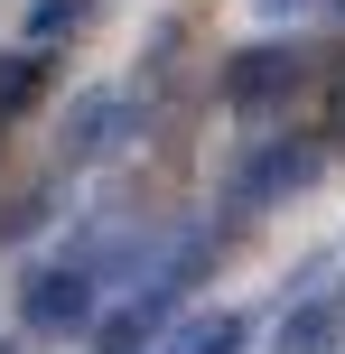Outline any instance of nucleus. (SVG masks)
I'll return each mask as SVG.
<instances>
[{
    "label": "nucleus",
    "mask_w": 345,
    "mask_h": 354,
    "mask_svg": "<svg viewBox=\"0 0 345 354\" xmlns=\"http://www.w3.org/2000/svg\"><path fill=\"white\" fill-rule=\"evenodd\" d=\"M205 261H215V233H178V243H168V261L149 270V280L131 289L112 317H93V354H149V345H159V326L196 299Z\"/></svg>",
    "instance_id": "1"
},
{
    "label": "nucleus",
    "mask_w": 345,
    "mask_h": 354,
    "mask_svg": "<svg viewBox=\"0 0 345 354\" xmlns=\"http://www.w3.org/2000/svg\"><path fill=\"white\" fill-rule=\"evenodd\" d=\"M299 84H308V47H299V37H261V47L224 56V112H243V122L280 112Z\"/></svg>",
    "instance_id": "2"
},
{
    "label": "nucleus",
    "mask_w": 345,
    "mask_h": 354,
    "mask_svg": "<svg viewBox=\"0 0 345 354\" xmlns=\"http://www.w3.org/2000/svg\"><path fill=\"white\" fill-rule=\"evenodd\" d=\"M131 131H140V93H131V84H93V93H75L66 122H56V168H93V159H112Z\"/></svg>",
    "instance_id": "3"
},
{
    "label": "nucleus",
    "mask_w": 345,
    "mask_h": 354,
    "mask_svg": "<svg viewBox=\"0 0 345 354\" xmlns=\"http://www.w3.org/2000/svg\"><path fill=\"white\" fill-rule=\"evenodd\" d=\"M93 308H103V280H93L84 261H37L28 280H19V326L28 336H66V326H93Z\"/></svg>",
    "instance_id": "4"
},
{
    "label": "nucleus",
    "mask_w": 345,
    "mask_h": 354,
    "mask_svg": "<svg viewBox=\"0 0 345 354\" xmlns=\"http://www.w3.org/2000/svg\"><path fill=\"white\" fill-rule=\"evenodd\" d=\"M317 168H327V140H271L252 168L234 177V205H243V214H261V205H280V196H299Z\"/></svg>",
    "instance_id": "5"
},
{
    "label": "nucleus",
    "mask_w": 345,
    "mask_h": 354,
    "mask_svg": "<svg viewBox=\"0 0 345 354\" xmlns=\"http://www.w3.org/2000/svg\"><path fill=\"white\" fill-rule=\"evenodd\" d=\"M252 345V317L243 308H205L187 326H159V354H243Z\"/></svg>",
    "instance_id": "6"
},
{
    "label": "nucleus",
    "mask_w": 345,
    "mask_h": 354,
    "mask_svg": "<svg viewBox=\"0 0 345 354\" xmlns=\"http://www.w3.org/2000/svg\"><path fill=\"white\" fill-rule=\"evenodd\" d=\"M93 0H28V47H47V37H75L84 28Z\"/></svg>",
    "instance_id": "7"
},
{
    "label": "nucleus",
    "mask_w": 345,
    "mask_h": 354,
    "mask_svg": "<svg viewBox=\"0 0 345 354\" xmlns=\"http://www.w3.org/2000/svg\"><path fill=\"white\" fill-rule=\"evenodd\" d=\"M37 93V56H0V112H19Z\"/></svg>",
    "instance_id": "8"
},
{
    "label": "nucleus",
    "mask_w": 345,
    "mask_h": 354,
    "mask_svg": "<svg viewBox=\"0 0 345 354\" xmlns=\"http://www.w3.org/2000/svg\"><path fill=\"white\" fill-rule=\"evenodd\" d=\"M252 10H261V19H290V28H299V19H345V0H252Z\"/></svg>",
    "instance_id": "9"
},
{
    "label": "nucleus",
    "mask_w": 345,
    "mask_h": 354,
    "mask_svg": "<svg viewBox=\"0 0 345 354\" xmlns=\"http://www.w3.org/2000/svg\"><path fill=\"white\" fill-rule=\"evenodd\" d=\"M0 354H10V345H0Z\"/></svg>",
    "instance_id": "10"
},
{
    "label": "nucleus",
    "mask_w": 345,
    "mask_h": 354,
    "mask_svg": "<svg viewBox=\"0 0 345 354\" xmlns=\"http://www.w3.org/2000/svg\"><path fill=\"white\" fill-rule=\"evenodd\" d=\"M336 354H345V345H336Z\"/></svg>",
    "instance_id": "11"
}]
</instances>
